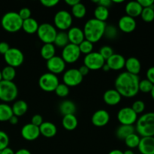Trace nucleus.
Returning a JSON list of instances; mask_svg holds the SVG:
<instances>
[{"label":"nucleus","instance_id":"obj_1","mask_svg":"<svg viewBox=\"0 0 154 154\" xmlns=\"http://www.w3.org/2000/svg\"><path fill=\"white\" fill-rule=\"evenodd\" d=\"M140 78L138 75H132L127 72H122L115 80V90L122 97H135L139 92Z\"/></svg>","mask_w":154,"mask_h":154},{"label":"nucleus","instance_id":"obj_2","mask_svg":"<svg viewBox=\"0 0 154 154\" xmlns=\"http://www.w3.org/2000/svg\"><path fill=\"white\" fill-rule=\"evenodd\" d=\"M105 27L106 23L105 22L99 21L95 18L90 19L86 22L83 29L85 39L93 44L96 43L103 37Z\"/></svg>","mask_w":154,"mask_h":154},{"label":"nucleus","instance_id":"obj_3","mask_svg":"<svg viewBox=\"0 0 154 154\" xmlns=\"http://www.w3.org/2000/svg\"><path fill=\"white\" fill-rule=\"evenodd\" d=\"M135 131L139 136L154 137V112H148L138 117Z\"/></svg>","mask_w":154,"mask_h":154},{"label":"nucleus","instance_id":"obj_4","mask_svg":"<svg viewBox=\"0 0 154 154\" xmlns=\"http://www.w3.org/2000/svg\"><path fill=\"white\" fill-rule=\"evenodd\" d=\"M2 28L8 32L14 33L22 29L23 20L20 17L18 13L8 11L5 14L1 20Z\"/></svg>","mask_w":154,"mask_h":154},{"label":"nucleus","instance_id":"obj_5","mask_svg":"<svg viewBox=\"0 0 154 154\" xmlns=\"http://www.w3.org/2000/svg\"><path fill=\"white\" fill-rule=\"evenodd\" d=\"M18 96V89L13 81H0V100L5 102L14 101Z\"/></svg>","mask_w":154,"mask_h":154},{"label":"nucleus","instance_id":"obj_6","mask_svg":"<svg viewBox=\"0 0 154 154\" xmlns=\"http://www.w3.org/2000/svg\"><path fill=\"white\" fill-rule=\"evenodd\" d=\"M57 32H58L54 26L48 23H44L39 25L36 33L38 38L44 44H54Z\"/></svg>","mask_w":154,"mask_h":154},{"label":"nucleus","instance_id":"obj_7","mask_svg":"<svg viewBox=\"0 0 154 154\" xmlns=\"http://www.w3.org/2000/svg\"><path fill=\"white\" fill-rule=\"evenodd\" d=\"M72 15L70 12L66 10H60L57 11L54 18L56 29H58L61 31L69 30L72 27Z\"/></svg>","mask_w":154,"mask_h":154},{"label":"nucleus","instance_id":"obj_8","mask_svg":"<svg viewBox=\"0 0 154 154\" xmlns=\"http://www.w3.org/2000/svg\"><path fill=\"white\" fill-rule=\"evenodd\" d=\"M59 84H60V81L57 75L51 72L43 74L38 80V85L40 88L47 93L55 91Z\"/></svg>","mask_w":154,"mask_h":154},{"label":"nucleus","instance_id":"obj_9","mask_svg":"<svg viewBox=\"0 0 154 154\" xmlns=\"http://www.w3.org/2000/svg\"><path fill=\"white\" fill-rule=\"evenodd\" d=\"M4 59L8 66L13 68H17L23 64L24 55L22 51L16 48H11L4 55Z\"/></svg>","mask_w":154,"mask_h":154},{"label":"nucleus","instance_id":"obj_10","mask_svg":"<svg viewBox=\"0 0 154 154\" xmlns=\"http://www.w3.org/2000/svg\"><path fill=\"white\" fill-rule=\"evenodd\" d=\"M105 64V60L99 52H92L84 57V65L87 66L90 71L99 70L102 69Z\"/></svg>","mask_w":154,"mask_h":154},{"label":"nucleus","instance_id":"obj_11","mask_svg":"<svg viewBox=\"0 0 154 154\" xmlns=\"http://www.w3.org/2000/svg\"><path fill=\"white\" fill-rule=\"evenodd\" d=\"M81 54L78 45L69 43L63 48L61 57L66 63L72 64V63H76L79 60Z\"/></svg>","mask_w":154,"mask_h":154},{"label":"nucleus","instance_id":"obj_12","mask_svg":"<svg viewBox=\"0 0 154 154\" xmlns=\"http://www.w3.org/2000/svg\"><path fill=\"white\" fill-rule=\"evenodd\" d=\"M138 114L132 109L131 107L122 108L117 113V120L120 125L133 126L138 120Z\"/></svg>","mask_w":154,"mask_h":154},{"label":"nucleus","instance_id":"obj_13","mask_svg":"<svg viewBox=\"0 0 154 154\" xmlns=\"http://www.w3.org/2000/svg\"><path fill=\"white\" fill-rule=\"evenodd\" d=\"M84 77L81 75L78 69H70L66 71L63 74V84L69 87H74L81 84Z\"/></svg>","mask_w":154,"mask_h":154},{"label":"nucleus","instance_id":"obj_14","mask_svg":"<svg viewBox=\"0 0 154 154\" xmlns=\"http://www.w3.org/2000/svg\"><path fill=\"white\" fill-rule=\"evenodd\" d=\"M66 67V63L61 57L54 56L47 61V68L51 73L54 75H59L63 73Z\"/></svg>","mask_w":154,"mask_h":154},{"label":"nucleus","instance_id":"obj_15","mask_svg":"<svg viewBox=\"0 0 154 154\" xmlns=\"http://www.w3.org/2000/svg\"><path fill=\"white\" fill-rule=\"evenodd\" d=\"M40 135L38 126H35L31 123L24 125L21 129V135L26 141H35L38 138Z\"/></svg>","mask_w":154,"mask_h":154},{"label":"nucleus","instance_id":"obj_16","mask_svg":"<svg viewBox=\"0 0 154 154\" xmlns=\"http://www.w3.org/2000/svg\"><path fill=\"white\" fill-rule=\"evenodd\" d=\"M91 121L92 123L96 127H103L109 123V113L103 109L98 110L92 116Z\"/></svg>","mask_w":154,"mask_h":154},{"label":"nucleus","instance_id":"obj_17","mask_svg":"<svg viewBox=\"0 0 154 154\" xmlns=\"http://www.w3.org/2000/svg\"><path fill=\"white\" fill-rule=\"evenodd\" d=\"M136 21L135 18H132L128 15L122 17L118 22L119 29L121 32L125 33H131L136 28Z\"/></svg>","mask_w":154,"mask_h":154},{"label":"nucleus","instance_id":"obj_18","mask_svg":"<svg viewBox=\"0 0 154 154\" xmlns=\"http://www.w3.org/2000/svg\"><path fill=\"white\" fill-rule=\"evenodd\" d=\"M105 62L111 70L119 71L125 68L126 59L121 54H114Z\"/></svg>","mask_w":154,"mask_h":154},{"label":"nucleus","instance_id":"obj_19","mask_svg":"<svg viewBox=\"0 0 154 154\" xmlns=\"http://www.w3.org/2000/svg\"><path fill=\"white\" fill-rule=\"evenodd\" d=\"M69 43L75 45H79L83 41L85 40L84 31L77 26L71 27L67 32Z\"/></svg>","mask_w":154,"mask_h":154},{"label":"nucleus","instance_id":"obj_20","mask_svg":"<svg viewBox=\"0 0 154 154\" xmlns=\"http://www.w3.org/2000/svg\"><path fill=\"white\" fill-rule=\"evenodd\" d=\"M141 154H154V137H142L138 147Z\"/></svg>","mask_w":154,"mask_h":154},{"label":"nucleus","instance_id":"obj_21","mask_svg":"<svg viewBox=\"0 0 154 154\" xmlns=\"http://www.w3.org/2000/svg\"><path fill=\"white\" fill-rule=\"evenodd\" d=\"M122 96L115 89H110L107 90L103 95V100L105 104L110 106H114L120 102Z\"/></svg>","mask_w":154,"mask_h":154},{"label":"nucleus","instance_id":"obj_22","mask_svg":"<svg viewBox=\"0 0 154 154\" xmlns=\"http://www.w3.org/2000/svg\"><path fill=\"white\" fill-rule=\"evenodd\" d=\"M125 68L126 69V72H129V73L138 75L141 69V62L136 57H129L127 60H126Z\"/></svg>","mask_w":154,"mask_h":154},{"label":"nucleus","instance_id":"obj_23","mask_svg":"<svg viewBox=\"0 0 154 154\" xmlns=\"http://www.w3.org/2000/svg\"><path fill=\"white\" fill-rule=\"evenodd\" d=\"M142 10L143 8L141 7V5L138 3V1L129 2L126 5V7H125V11H126V15H128V16L131 17L132 18L141 16Z\"/></svg>","mask_w":154,"mask_h":154},{"label":"nucleus","instance_id":"obj_24","mask_svg":"<svg viewBox=\"0 0 154 154\" xmlns=\"http://www.w3.org/2000/svg\"><path fill=\"white\" fill-rule=\"evenodd\" d=\"M40 134L46 138H53L57 132V128L55 124L51 122H44L39 126Z\"/></svg>","mask_w":154,"mask_h":154},{"label":"nucleus","instance_id":"obj_25","mask_svg":"<svg viewBox=\"0 0 154 154\" xmlns=\"http://www.w3.org/2000/svg\"><path fill=\"white\" fill-rule=\"evenodd\" d=\"M60 112L63 116L69 114H75L77 111V107L75 102L71 100H64L60 103L59 107Z\"/></svg>","mask_w":154,"mask_h":154},{"label":"nucleus","instance_id":"obj_26","mask_svg":"<svg viewBox=\"0 0 154 154\" xmlns=\"http://www.w3.org/2000/svg\"><path fill=\"white\" fill-rule=\"evenodd\" d=\"M78 124V118L75 114H69L63 116L62 120V125L63 128L68 131L75 130Z\"/></svg>","mask_w":154,"mask_h":154},{"label":"nucleus","instance_id":"obj_27","mask_svg":"<svg viewBox=\"0 0 154 154\" xmlns=\"http://www.w3.org/2000/svg\"><path fill=\"white\" fill-rule=\"evenodd\" d=\"M135 127L129 125H120L116 130V136L120 140L124 141L131 134L135 133Z\"/></svg>","mask_w":154,"mask_h":154},{"label":"nucleus","instance_id":"obj_28","mask_svg":"<svg viewBox=\"0 0 154 154\" xmlns=\"http://www.w3.org/2000/svg\"><path fill=\"white\" fill-rule=\"evenodd\" d=\"M38 27V23L37 22L35 19L32 17H30L29 19H26L23 21L22 29L27 34H34V33H36Z\"/></svg>","mask_w":154,"mask_h":154},{"label":"nucleus","instance_id":"obj_29","mask_svg":"<svg viewBox=\"0 0 154 154\" xmlns=\"http://www.w3.org/2000/svg\"><path fill=\"white\" fill-rule=\"evenodd\" d=\"M13 114L16 117H22L28 111V105L23 100H17L11 106Z\"/></svg>","mask_w":154,"mask_h":154},{"label":"nucleus","instance_id":"obj_30","mask_svg":"<svg viewBox=\"0 0 154 154\" xmlns=\"http://www.w3.org/2000/svg\"><path fill=\"white\" fill-rule=\"evenodd\" d=\"M56 54V48L54 44H44L41 48V56L45 60H49Z\"/></svg>","mask_w":154,"mask_h":154},{"label":"nucleus","instance_id":"obj_31","mask_svg":"<svg viewBox=\"0 0 154 154\" xmlns=\"http://www.w3.org/2000/svg\"><path fill=\"white\" fill-rule=\"evenodd\" d=\"M11 107L7 103H0V122H6L13 116Z\"/></svg>","mask_w":154,"mask_h":154},{"label":"nucleus","instance_id":"obj_32","mask_svg":"<svg viewBox=\"0 0 154 154\" xmlns=\"http://www.w3.org/2000/svg\"><path fill=\"white\" fill-rule=\"evenodd\" d=\"M69 41L68 38L67 32L65 31H60L57 32V36L55 38V40L54 42V45L59 48H63L66 45H69Z\"/></svg>","mask_w":154,"mask_h":154},{"label":"nucleus","instance_id":"obj_33","mask_svg":"<svg viewBox=\"0 0 154 154\" xmlns=\"http://www.w3.org/2000/svg\"><path fill=\"white\" fill-rule=\"evenodd\" d=\"M94 16L95 19L105 23V20H107L109 17V10L107 8L97 5L94 10Z\"/></svg>","mask_w":154,"mask_h":154},{"label":"nucleus","instance_id":"obj_34","mask_svg":"<svg viewBox=\"0 0 154 154\" xmlns=\"http://www.w3.org/2000/svg\"><path fill=\"white\" fill-rule=\"evenodd\" d=\"M87 14V8L83 3L80 2L75 6L72 7V14H71L77 19H81L84 17Z\"/></svg>","mask_w":154,"mask_h":154},{"label":"nucleus","instance_id":"obj_35","mask_svg":"<svg viewBox=\"0 0 154 154\" xmlns=\"http://www.w3.org/2000/svg\"><path fill=\"white\" fill-rule=\"evenodd\" d=\"M140 140H141V138H140L139 135L137 133H132L130 135L127 137L126 139L124 140L125 144L126 145L129 147V149H134L136 148V147H138V144L140 143Z\"/></svg>","mask_w":154,"mask_h":154},{"label":"nucleus","instance_id":"obj_36","mask_svg":"<svg viewBox=\"0 0 154 154\" xmlns=\"http://www.w3.org/2000/svg\"><path fill=\"white\" fill-rule=\"evenodd\" d=\"M2 80L7 81H13L16 77V70L15 68L7 66L1 71Z\"/></svg>","mask_w":154,"mask_h":154},{"label":"nucleus","instance_id":"obj_37","mask_svg":"<svg viewBox=\"0 0 154 154\" xmlns=\"http://www.w3.org/2000/svg\"><path fill=\"white\" fill-rule=\"evenodd\" d=\"M117 35H118V29L117 27L113 25H106L103 37H105L109 40H113L117 37Z\"/></svg>","mask_w":154,"mask_h":154},{"label":"nucleus","instance_id":"obj_38","mask_svg":"<svg viewBox=\"0 0 154 154\" xmlns=\"http://www.w3.org/2000/svg\"><path fill=\"white\" fill-rule=\"evenodd\" d=\"M141 19L147 23H150L154 20V6L150 8H143L141 14Z\"/></svg>","mask_w":154,"mask_h":154},{"label":"nucleus","instance_id":"obj_39","mask_svg":"<svg viewBox=\"0 0 154 154\" xmlns=\"http://www.w3.org/2000/svg\"><path fill=\"white\" fill-rule=\"evenodd\" d=\"M79 47L80 51H81V54H84L85 55L90 54V53L93 52V44L92 42H89L87 40H84L78 45Z\"/></svg>","mask_w":154,"mask_h":154},{"label":"nucleus","instance_id":"obj_40","mask_svg":"<svg viewBox=\"0 0 154 154\" xmlns=\"http://www.w3.org/2000/svg\"><path fill=\"white\" fill-rule=\"evenodd\" d=\"M153 87V84H152L150 81H149L147 79H144L140 81L139 86V91L142 92L144 93H150Z\"/></svg>","mask_w":154,"mask_h":154},{"label":"nucleus","instance_id":"obj_41","mask_svg":"<svg viewBox=\"0 0 154 154\" xmlns=\"http://www.w3.org/2000/svg\"><path fill=\"white\" fill-rule=\"evenodd\" d=\"M54 92L59 97L65 98L69 94V87L66 86V84H63H63H59V85L57 86Z\"/></svg>","mask_w":154,"mask_h":154},{"label":"nucleus","instance_id":"obj_42","mask_svg":"<svg viewBox=\"0 0 154 154\" xmlns=\"http://www.w3.org/2000/svg\"><path fill=\"white\" fill-rule=\"evenodd\" d=\"M99 53L100 54V55L103 57V59L105 60V61H106L108 59H109L110 57L114 54L113 48H111V47L108 46V45L102 46V48L99 49Z\"/></svg>","mask_w":154,"mask_h":154},{"label":"nucleus","instance_id":"obj_43","mask_svg":"<svg viewBox=\"0 0 154 154\" xmlns=\"http://www.w3.org/2000/svg\"><path fill=\"white\" fill-rule=\"evenodd\" d=\"M131 108L137 114H139L144 112L145 110V104L142 100H137L134 102Z\"/></svg>","mask_w":154,"mask_h":154},{"label":"nucleus","instance_id":"obj_44","mask_svg":"<svg viewBox=\"0 0 154 154\" xmlns=\"http://www.w3.org/2000/svg\"><path fill=\"white\" fill-rule=\"evenodd\" d=\"M9 137L4 131L0 130V151L8 147Z\"/></svg>","mask_w":154,"mask_h":154},{"label":"nucleus","instance_id":"obj_45","mask_svg":"<svg viewBox=\"0 0 154 154\" xmlns=\"http://www.w3.org/2000/svg\"><path fill=\"white\" fill-rule=\"evenodd\" d=\"M18 14H19L20 17L23 20V21L25 20L29 19V18L31 17V11L28 8H23L20 10V11L18 12Z\"/></svg>","mask_w":154,"mask_h":154},{"label":"nucleus","instance_id":"obj_46","mask_svg":"<svg viewBox=\"0 0 154 154\" xmlns=\"http://www.w3.org/2000/svg\"><path fill=\"white\" fill-rule=\"evenodd\" d=\"M43 123V117H42L40 114H35V115H34L32 117L31 123L32 124L35 125V126H38L39 127Z\"/></svg>","mask_w":154,"mask_h":154},{"label":"nucleus","instance_id":"obj_47","mask_svg":"<svg viewBox=\"0 0 154 154\" xmlns=\"http://www.w3.org/2000/svg\"><path fill=\"white\" fill-rule=\"evenodd\" d=\"M41 4L46 8H53L55 7L60 1L59 0H41Z\"/></svg>","mask_w":154,"mask_h":154},{"label":"nucleus","instance_id":"obj_48","mask_svg":"<svg viewBox=\"0 0 154 154\" xmlns=\"http://www.w3.org/2000/svg\"><path fill=\"white\" fill-rule=\"evenodd\" d=\"M138 2L143 8L153 7L154 6V0H138Z\"/></svg>","mask_w":154,"mask_h":154},{"label":"nucleus","instance_id":"obj_49","mask_svg":"<svg viewBox=\"0 0 154 154\" xmlns=\"http://www.w3.org/2000/svg\"><path fill=\"white\" fill-rule=\"evenodd\" d=\"M93 2L96 3L98 5L107 8L111 7V5H112V1L111 0H96V1H93Z\"/></svg>","mask_w":154,"mask_h":154},{"label":"nucleus","instance_id":"obj_50","mask_svg":"<svg viewBox=\"0 0 154 154\" xmlns=\"http://www.w3.org/2000/svg\"><path fill=\"white\" fill-rule=\"evenodd\" d=\"M146 76H147V79L154 85V66H152L147 69Z\"/></svg>","mask_w":154,"mask_h":154},{"label":"nucleus","instance_id":"obj_51","mask_svg":"<svg viewBox=\"0 0 154 154\" xmlns=\"http://www.w3.org/2000/svg\"><path fill=\"white\" fill-rule=\"evenodd\" d=\"M10 46L8 44L5 42H0V54L5 55L8 51L10 49Z\"/></svg>","mask_w":154,"mask_h":154},{"label":"nucleus","instance_id":"obj_52","mask_svg":"<svg viewBox=\"0 0 154 154\" xmlns=\"http://www.w3.org/2000/svg\"><path fill=\"white\" fill-rule=\"evenodd\" d=\"M78 71H79V72L81 73V75L84 77V76H85V75H88L89 72H90V69H89L87 66H85L84 65H83V66H81V67L78 69Z\"/></svg>","mask_w":154,"mask_h":154},{"label":"nucleus","instance_id":"obj_53","mask_svg":"<svg viewBox=\"0 0 154 154\" xmlns=\"http://www.w3.org/2000/svg\"><path fill=\"white\" fill-rule=\"evenodd\" d=\"M0 154H14V150L11 148L8 147L6 148H5L4 150H1L0 151Z\"/></svg>","mask_w":154,"mask_h":154},{"label":"nucleus","instance_id":"obj_54","mask_svg":"<svg viewBox=\"0 0 154 154\" xmlns=\"http://www.w3.org/2000/svg\"><path fill=\"white\" fill-rule=\"evenodd\" d=\"M65 2L68 5L71 6V7H73L75 5H77L78 3L80 2L79 0H66Z\"/></svg>","mask_w":154,"mask_h":154},{"label":"nucleus","instance_id":"obj_55","mask_svg":"<svg viewBox=\"0 0 154 154\" xmlns=\"http://www.w3.org/2000/svg\"><path fill=\"white\" fill-rule=\"evenodd\" d=\"M8 122L11 123V124H12V125L17 124V123H18V117H16V116L13 115L11 117L10 120H8Z\"/></svg>","mask_w":154,"mask_h":154},{"label":"nucleus","instance_id":"obj_56","mask_svg":"<svg viewBox=\"0 0 154 154\" xmlns=\"http://www.w3.org/2000/svg\"><path fill=\"white\" fill-rule=\"evenodd\" d=\"M14 154H31V153H30L29 150H27V149L22 148L18 150L17 152H15Z\"/></svg>","mask_w":154,"mask_h":154},{"label":"nucleus","instance_id":"obj_57","mask_svg":"<svg viewBox=\"0 0 154 154\" xmlns=\"http://www.w3.org/2000/svg\"><path fill=\"white\" fill-rule=\"evenodd\" d=\"M108 154H123V152L120 150H113Z\"/></svg>","mask_w":154,"mask_h":154},{"label":"nucleus","instance_id":"obj_58","mask_svg":"<svg viewBox=\"0 0 154 154\" xmlns=\"http://www.w3.org/2000/svg\"><path fill=\"white\" fill-rule=\"evenodd\" d=\"M102 70L104 71V72H108V71H110L111 70V69H110V68L108 67V65L106 64V63H105V65H104L103 66V67H102Z\"/></svg>","mask_w":154,"mask_h":154},{"label":"nucleus","instance_id":"obj_59","mask_svg":"<svg viewBox=\"0 0 154 154\" xmlns=\"http://www.w3.org/2000/svg\"><path fill=\"white\" fill-rule=\"evenodd\" d=\"M123 154H135L133 152V150H132L131 149H129V150H126L123 152Z\"/></svg>","mask_w":154,"mask_h":154},{"label":"nucleus","instance_id":"obj_60","mask_svg":"<svg viewBox=\"0 0 154 154\" xmlns=\"http://www.w3.org/2000/svg\"><path fill=\"white\" fill-rule=\"evenodd\" d=\"M123 0H112V3H117V4H120V3H123Z\"/></svg>","mask_w":154,"mask_h":154},{"label":"nucleus","instance_id":"obj_61","mask_svg":"<svg viewBox=\"0 0 154 154\" xmlns=\"http://www.w3.org/2000/svg\"><path fill=\"white\" fill-rule=\"evenodd\" d=\"M150 95H151V97H152V99H153L154 100V85H153V89H152V90H151V92H150Z\"/></svg>","mask_w":154,"mask_h":154},{"label":"nucleus","instance_id":"obj_62","mask_svg":"<svg viewBox=\"0 0 154 154\" xmlns=\"http://www.w3.org/2000/svg\"><path fill=\"white\" fill-rule=\"evenodd\" d=\"M2 81V72L0 71V81Z\"/></svg>","mask_w":154,"mask_h":154}]
</instances>
